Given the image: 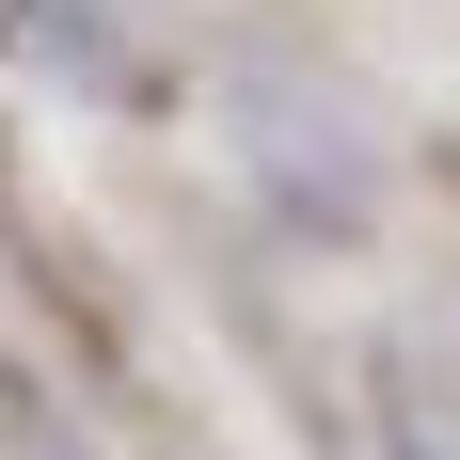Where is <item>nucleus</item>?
Returning <instances> with one entry per match:
<instances>
[{
  "mask_svg": "<svg viewBox=\"0 0 460 460\" xmlns=\"http://www.w3.org/2000/svg\"><path fill=\"white\" fill-rule=\"evenodd\" d=\"M397 460H460V397H429V381H397Z\"/></svg>",
  "mask_w": 460,
  "mask_h": 460,
  "instance_id": "nucleus-1",
  "label": "nucleus"
}]
</instances>
